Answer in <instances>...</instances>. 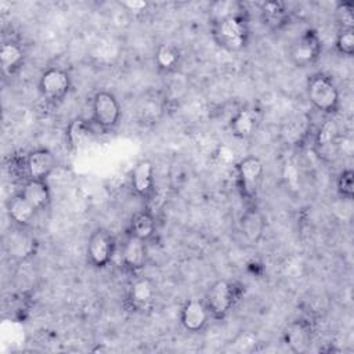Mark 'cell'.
Returning a JSON list of instances; mask_svg holds the SVG:
<instances>
[{
    "mask_svg": "<svg viewBox=\"0 0 354 354\" xmlns=\"http://www.w3.org/2000/svg\"><path fill=\"white\" fill-rule=\"evenodd\" d=\"M212 37L227 51H242L248 47L250 29L245 14L227 15L212 21Z\"/></svg>",
    "mask_w": 354,
    "mask_h": 354,
    "instance_id": "obj_1",
    "label": "cell"
},
{
    "mask_svg": "<svg viewBox=\"0 0 354 354\" xmlns=\"http://www.w3.org/2000/svg\"><path fill=\"white\" fill-rule=\"evenodd\" d=\"M307 98L311 105L326 115H333L339 109L340 95L333 79L325 73H314L307 80Z\"/></svg>",
    "mask_w": 354,
    "mask_h": 354,
    "instance_id": "obj_2",
    "label": "cell"
},
{
    "mask_svg": "<svg viewBox=\"0 0 354 354\" xmlns=\"http://www.w3.org/2000/svg\"><path fill=\"white\" fill-rule=\"evenodd\" d=\"M235 171L241 196L253 205L264 176L263 162L256 156H246L236 163Z\"/></svg>",
    "mask_w": 354,
    "mask_h": 354,
    "instance_id": "obj_3",
    "label": "cell"
},
{
    "mask_svg": "<svg viewBox=\"0 0 354 354\" xmlns=\"http://www.w3.org/2000/svg\"><path fill=\"white\" fill-rule=\"evenodd\" d=\"M238 297L239 292L234 282L218 279L209 288L203 300L209 310L210 318L224 319L235 306Z\"/></svg>",
    "mask_w": 354,
    "mask_h": 354,
    "instance_id": "obj_4",
    "label": "cell"
},
{
    "mask_svg": "<svg viewBox=\"0 0 354 354\" xmlns=\"http://www.w3.org/2000/svg\"><path fill=\"white\" fill-rule=\"evenodd\" d=\"M322 53V41L314 29H306L289 46L288 57L297 68H307L317 62Z\"/></svg>",
    "mask_w": 354,
    "mask_h": 354,
    "instance_id": "obj_5",
    "label": "cell"
},
{
    "mask_svg": "<svg viewBox=\"0 0 354 354\" xmlns=\"http://www.w3.org/2000/svg\"><path fill=\"white\" fill-rule=\"evenodd\" d=\"M93 122L104 131L113 130L122 115L120 104L111 91H98L94 94L91 101Z\"/></svg>",
    "mask_w": 354,
    "mask_h": 354,
    "instance_id": "obj_6",
    "label": "cell"
},
{
    "mask_svg": "<svg viewBox=\"0 0 354 354\" xmlns=\"http://www.w3.org/2000/svg\"><path fill=\"white\" fill-rule=\"evenodd\" d=\"M71 90L69 73L57 66L47 68L39 79V91L50 105H58Z\"/></svg>",
    "mask_w": 354,
    "mask_h": 354,
    "instance_id": "obj_7",
    "label": "cell"
},
{
    "mask_svg": "<svg viewBox=\"0 0 354 354\" xmlns=\"http://www.w3.org/2000/svg\"><path fill=\"white\" fill-rule=\"evenodd\" d=\"M115 252L116 239L108 230L97 228L91 232L86 248L87 261L90 266L94 268L106 267L112 261Z\"/></svg>",
    "mask_w": 354,
    "mask_h": 354,
    "instance_id": "obj_8",
    "label": "cell"
},
{
    "mask_svg": "<svg viewBox=\"0 0 354 354\" xmlns=\"http://www.w3.org/2000/svg\"><path fill=\"white\" fill-rule=\"evenodd\" d=\"M210 318L209 310L205 304V300L201 299H188L180 311V322L183 328L191 333H198L205 329Z\"/></svg>",
    "mask_w": 354,
    "mask_h": 354,
    "instance_id": "obj_9",
    "label": "cell"
},
{
    "mask_svg": "<svg viewBox=\"0 0 354 354\" xmlns=\"http://www.w3.org/2000/svg\"><path fill=\"white\" fill-rule=\"evenodd\" d=\"M313 340V325L304 318L289 322L283 330V343L295 351L304 353L310 348Z\"/></svg>",
    "mask_w": 354,
    "mask_h": 354,
    "instance_id": "obj_10",
    "label": "cell"
},
{
    "mask_svg": "<svg viewBox=\"0 0 354 354\" xmlns=\"http://www.w3.org/2000/svg\"><path fill=\"white\" fill-rule=\"evenodd\" d=\"M131 188L137 196L148 199L152 196L155 189V169L151 160H138L130 171Z\"/></svg>",
    "mask_w": 354,
    "mask_h": 354,
    "instance_id": "obj_11",
    "label": "cell"
},
{
    "mask_svg": "<svg viewBox=\"0 0 354 354\" xmlns=\"http://www.w3.org/2000/svg\"><path fill=\"white\" fill-rule=\"evenodd\" d=\"M55 169V158L47 148H37L30 151L25 158V170L28 178L47 180Z\"/></svg>",
    "mask_w": 354,
    "mask_h": 354,
    "instance_id": "obj_12",
    "label": "cell"
},
{
    "mask_svg": "<svg viewBox=\"0 0 354 354\" xmlns=\"http://www.w3.org/2000/svg\"><path fill=\"white\" fill-rule=\"evenodd\" d=\"M147 257H148V252H147L145 241L131 234H127L122 245V254H120L124 268H127L131 272H137L142 270L144 266L147 264Z\"/></svg>",
    "mask_w": 354,
    "mask_h": 354,
    "instance_id": "obj_13",
    "label": "cell"
},
{
    "mask_svg": "<svg viewBox=\"0 0 354 354\" xmlns=\"http://www.w3.org/2000/svg\"><path fill=\"white\" fill-rule=\"evenodd\" d=\"M155 285L148 278L136 279L127 292V304L133 311L142 313L152 307L155 301Z\"/></svg>",
    "mask_w": 354,
    "mask_h": 354,
    "instance_id": "obj_14",
    "label": "cell"
},
{
    "mask_svg": "<svg viewBox=\"0 0 354 354\" xmlns=\"http://www.w3.org/2000/svg\"><path fill=\"white\" fill-rule=\"evenodd\" d=\"M261 115L257 109L246 106L236 111L230 120V130L235 138L246 140L259 129Z\"/></svg>",
    "mask_w": 354,
    "mask_h": 354,
    "instance_id": "obj_15",
    "label": "cell"
},
{
    "mask_svg": "<svg viewBox=\"0 0 354 354\" xmlns=\"http://www.w3.org/2000/svg\"><path fill=\"white\" fill-rule=\"evenodd\" d=\"M36 212L33 205L21 192L12 195L7 202L8 217L17 227H28L35 218Z\"/></svg>",
    "mask_w": 354,
    "mask_h": 354,
    "instance_id": "obj_16",
    "label": "cell"
},
{
    "mask_svg": "<svg viewBox=\"0 0 354 354\" xmlns=\"http://www.w3.org/2000/svg\"><path fill=\"white\" fill-rule=\"evenodd\" d=\"M21 194L33 205V207L39 210H44L50 206L51 202V191L47 184V180H35L28 178L24 183Z\"/></svg>",
    "mask_w": 354,
    "mask_h": 354,
    "instance_id": "obj_17",
    "label": "cell"
},
{
    "mask_svg": "<svg viewBox=\"0 0 354 354\" xmlns=\"http://www.w3.org/2000/svg\"><path fill=\"white\" fill-rule=\"evenodd\" d=\"M266 228V218L260 213V210L253 205H249L248 209L242 213L241 217V230L245 238L249 242H259L263 236Z\"/></svg>",
    "mask_w": 354,
    "mask_h": 354,
    "instance_id": "obj_18",
    "label": "cell"
},
{
    "mask_svg": "<svg viewBox=\"0 0 354 354\" xmlns=\"http://www.w3.org/2000/svg\"><path fill=\"white\" fill-rule=\"evenodd\" d=\"M339 129L333 119H328L319 127L315 137V149L319 156H333L337 151Z\"/></svg>",
    "mask_w": 354,
    "mask_h": 354,
    "instance_id": "obj_19",
    "label": "cell"
},
{
    "mask_svg": "<svg viewBox=\"0 0 354 354\" xmlns=\"http://www.w3.org/2000/svg\"><path fill=\"white\" fill-rule=\"evenodd\" d=\"M25 61V51L22 46L17 41H4L0 47V64L3 72L8 76L14 75L21 69Z\"/></svg>",
    "mask_w": 354,
    "mask_h": 354,
    "instance_id": "obj_20",
    "label": "cell"
},
{
    "mask_svg": "<svg viewBox=\"0 0 354 354\" xmlns=\"http://www.w3.org/2000/svg\"><path fill=\"white\" fill-rule=\"evenodd\" d=\"M155 231H156L155 217L149 210H140L131 217L129 234L147 242L153 236Z\"/></svg>",
    "mask_w": 354,
    "mask_h": 354,
    "instance_id": "obj_21",
    "label": "cell"
},
{
    "mask_svg": "<svg viewBox=\"0 0 354 354\" xmlns=\"http://www.w3.org/2000/svg\"><path fill=\"white\" fill-rule=\"evenodd\" d=\"M181 61V53L177 46L170 43L160 44L155 51V65L158 71L163 73H170L176 71Z\"/></svg>",
    "mask_w": 354,
    "mask_h": 354,
    "instance_id": "obj_22",
    "label": "cell"
},
{
    "mask_svg": "<svg viewBox=\"0 0 354 354\" xmlns=\"http://www.w3.org/2000/svg\"><path fill=\"white\" fill-rule=\"evenodd\" d=\"M66 136L69 140V144L75 148H83L86 145H88L94 137V131L90 126V123L86 119L82 118H76L73 119L66 130Z\"/></svg>",
    "mask_w": 354,
    "mask_h": 354,
    "instance_id": "obj_23",
    "label": "cell"
},
{
    "mask_svg": "<svg viewBox=\"0 0 354 354\" xmlns=\"http://www.w3.org/2000/svg\"><path fill=\"white\" fill-rule=\"evenodd\" d=\"M260 15L264 25L271 29H279L288 19L286 6L282 1H266L260 6Z\"/></svg>",
    "mask_w": 354,
    "mask_h": 354,
    "instance_id": "obj_24",
    "label": "cell"
},
{
    "mask_svg": "<svg viewBox=\"0 0 354 354\" xmlns=\"http://www.w3.org/2000/svg\"><path fill=\"white\" fill-rule=\"evenodd\" d=\"M24 227H19L18 231L14 234H10L8 242H7V249L8 252L19 259H25L26 256H30L33 252V239L24 234L21 231Z\"/></svg>",
    "mask_w": 354,
    "mask_h": 354,
    "instance_id": "obj_25",
    "label": "cell"
},
{
    "mask_svg": "<svg viewBox=\"0 0 354 354\" xmlns=\"http://www.w3.org/2000/svg\"><path fill=\"white\" fill-rule=\"evenodd\" d=\"M337 194L343 199L351 201L354 196V173L351 169H344L339 173L336 178Z\"/></svg>",
    "mask_w": 354,
    "mask_h": 354,
    "instance_id": "obj_26",
    "label": "cell"
},
{
    "mask_svg": "<svg viewBox=\"0 0 354 354\" xmlns=\"http://www.w3.org/2000/svg\"><path fill=\"white\" fill-rule=\"evenodd\" d=\"M354 6L351 1H342L335 8L336 21L339 24V29H353L354 28Z\"/></svg>",
    "mask_w": 354,
    "mask_h": 354,
    "instance_id": "obj_27",
    "label": "cell"
},
{
    "mask_svg": "<svg viewBox=\"0 0 354 354\" xmlns=\"http://www.w3.org/2000/svg\"><path fill=\"white\" fill-rule=\"evenodd\" d=\"M335 47L342 55L351 57L354 54V29H339Z\"/></svg>",
    "mask_w": 354,
    "mask_h": 354,
    "instance_id": "obj_28",
    "label": "cell"
},
{
    "mask_svg": "<svg viewBox=\"0 0 354 354\" xmlns=\"http://www.w3.org/2000/svg\"><path fill=\"white\" fill-rule=\"evenodd\" d=\"M120 6L130 14L133 15H138L142 14L144 11H147L148 8V3L147 1H123L120 3Z\"/></svg>",
    "mask_w": 354,
    "mask_h": 354,
    "instance_id": "obj_29",
    "label": "cell"
}]
</instances>
